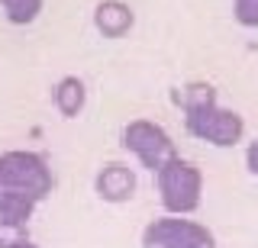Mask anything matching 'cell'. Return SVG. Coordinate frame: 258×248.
Segmentation results:
<instances>
[{"instance_id": "obj_1", "label": "cell", "mask_w": 258, "mask_h": 248, "mask_svg": "<svg viewBox=\"0 0 258 248\" xmlns=\"http://www.w3.org/2000/svg\"><path fill=\"white\" fill-rule=\"evenodd\" d=\"M52 168L36 151L0 155V216L26 222L32 210L52 194Z\"/></svg>"}, {"instance_id": "obj_2", "label": "cell", "mask_w": 258, "mask_h": 248, "mask_svg": "<svg viewBox=\"0 0 258 248\" xmlns=\"http://www.w3.org/2000/svg\"><path fill=\"white\" fill-rule=\"evenodd\" d=\"M158 181V194L161 203L171 216H187L200 206V190H204V174L200 168L177 155L174 161H168L161 171L155 174Z\"/></svg>"}, {"instance_id": "obj_3", "label": "cell", "mask_w": 258, "mask_h": 248, "mask_svg": "<svg viewBox=\"0 0 258 248\" xmlns=\"http://www.w3.org/2000/svg\"><path fill=\"white\" fill-rule=\"evenodd\" d=\"M123 145L139 158L142 168H149V171H155V174L168 161L177 158V148H174L171 135L161 129L158 123H152V119H133V123H126Z\"/></svg>"}, {"instance_id": "obj_4", "label": "cell", "mask_w": 258, "mask_h": 248, "mask_svg": "<svg viewBox=\"0 0 258 248\" xmlns=\"http://www.w3.org/2000/svg\"><path fill=\"white\" fill-rule=\"evenodd\" d=\"M142 248H216V238L207 226L184 216H161L142 232Z\"/></svg>"}, {"instance_id": "obj_5", "label": "cell", "mask_w": 258, "mask_h": 248, "mask_svg": "<svg viewBox=\"0 0 258 248\" xmlns=\"http://www.w3.org/2000/svg\"><path fill=\"white\" fill-rule=\"evenodd\" d=\"M187 129L190 135L210 142L216 148H229L245 135V123H242L239 113L232 110H223L220 103H207V107H197V110H187Z\"/></svg>"}, {"instance_id": "obj_6", "label": "cell", "mask_w": 258, "mask_h": 248, "mask_svg": "<svg viewBox=\"0 0 258 248\" xmlns=\"http://www.w3.org/2000/svg\"><path fill=\"white\" fill-rule=\"evenodd\" d=\"M94 187L100 194V200H107V203H126L136 194V171L123 161H110L100 168Z\"/></svg>"}, {"instance_id": "obj_7", "label": "cell", "mask_w": 258, "mask_h": 248, "mask_svg": "<svg viewBox=\"0 0 258 248\" xmlns=\"http://www.w3.org/2000/svg\"><path fill=\"white\" fill-rule=\"evenodd\" d=\"M133 23H136V17H133V10H129L123 0H103V4L94 10V26L107 39L126 36L129 29H133Z\"/></svg>"}, {"instance_id": "obj_8", "label": "cell", "mask_w": 258, "mask_h": 248, "mask_svg": "<svg viewBox=\"0 0 258 248\" xmlns=\"http://www.w3.org/2000/svg\"><path fill=\"white\" fill-rule=\"evenodd\" d=\"M84 103H87V91H84V81H81V77L68 74L55 84V107H58L61 116H78L81 110H84Z\"/></svg>"}, {"instance_id": "obj_9", "label": "cell", "mask_w": 258, "mask_h": 248, "mask_svg": "<svg viewBox=\"0 0 258 248\" xmlns=\"http://www.w3.org/2000/svg\"><path fill=\"white\" fill-rule=\"evenodd\" d=\"M174 100L181 103V110L187 113V110H197V107H207V103H216V91L204 81H194L187 87H181V91L174 94Z\"/></svg>"}, {"instance_id": "obj_10", "label": "cell", "mask_w": 258, "mask_h": 248, "mask_svg": "<svg viewBox=\"0 0 258 248\" xmlns=\"http://www.w3.org/2000/svg\"><path fill=\"white\" fill-rule=\"evenodd\" d=\"M0 7H4L7 20L16 26H26L42 13V0H0Z\"/></svg>"}, {"instance_id": "obj_11", "label": "cell", "mask_w": 258, "mask_h": 248, "mask_svg": "<svg viewBox=\"0 0 258 248\" xmlns=\"http://www.w3.org/2000/svg\"><path fill=\"white\" fill-rule=\"evenodd\" d=\"M26 238H29L26 222L4 219V216H0V248H16L20 242H26Z\"/></svg>"}, {"instance_id": "obj_12", "label": "cell", "mask_w": 258, "mask_h": 248, "mask_svg": "<svg viewBox=\"0 0 258 248\" xmlns=\"http://www.w3.org/2000/svg\"><path fill=\"white\" fill-rule=\"evenodd\" d=\"M232 13L242 26L255 29L258 26V0H232Z\"/></svg>"}, {"instance_id": "obj_13", "label": "cell", "mask_w": 258, "mask_h": 248, "mask_svg": "<svg viewBox=\"0 0 258 248\" xmlns=\"http://www.w3.org/2000/svg\"><path fill=\"white\" fill-rule=\"evenodd\" d=\"M245 161H248V171L252 174H258V139L248 145V151H245Z\"/></svg>"}, {"instance_id": "obj_14", "label": "cell", "mask_w": 258, "mask_h": 248, "mask_svg": "<svg viewBox=\"0 0 258 248\" xmlns=\"http://www.w3.org/2000/svg\"><path fill=\"white\" fill-rule=\"evenodd\" d=\"M16 248H39V245H36V242H29V238H26V242H20Z\"/></svg>"}]
</instances>
